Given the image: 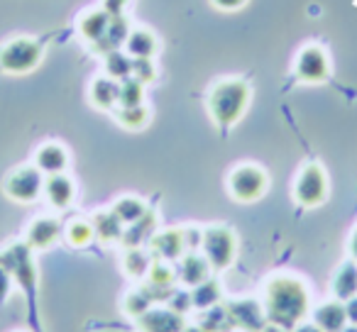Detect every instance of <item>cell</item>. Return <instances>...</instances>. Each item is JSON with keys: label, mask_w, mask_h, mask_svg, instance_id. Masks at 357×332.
Wrapping results in <instances>:
<instances>
[{"label": "cell", "mask_w": 357, "mask_h": 332, "mask_svg": "<svg viewBox=\"0 0 357 332\" xmlns=\"http://www.w3.org/2000/svg\"><path fill=\"white\" fill-rule=\"evenodd\" d=\"M91 223H93V230H96V239L103 244H115L123 239V232H125V225L123 220L118 218V215L113 213V210H98V213H93V218H91Z\"/></svg>", "instance_id": "7402d4cb"}, {"label": "cell", "mask_w": 357, "mask_h": 332, "mask_svg": "<svg viewBox=\"0 0 357 332\" xmlns=\"http://www.w3.org/2000/svg\"><path fill=\"white\" fill-rule=\"evenodd\" d=\"M130 0H103V10L108 13V15H123V10L128 8Z\"/></svg>", "instance_id": "ab89813d"}, {"label": "cell", "mask_w": 357, "mask_h": 332, "mask_svg": "<svg viewBox=\"0 0 357 332\" xmlns=\"http://www.w3.org/2000/svg\"><path fill=\"white\" fill-rule=\"evenodd\" d=\"M345 313H347V322L350 325H357V296L345 301Z\"/></svg>", "instance_id": "60d3db41"}, {"label": "cell", "mask_w": 357, "mask_h": 332, "mask_svg": "<svg viewBox=\"0 0 357 332\" xmlns=\"http://www.w3.org/2000/svg\"><path fill=\"white\" fill-rule=\"evenodd\" d=\"M174 269H176V278L184 283L186 288H194V286H199V283H204L206 278H211V271H213L208 259L199 252H186L184 257L178 259Z\"/></svg>", "instance_id": "2e32d148"}, {"label": "cell", "mask_w": 357, "mask_h": 332, "mask_svg": "<svg viewBox=\"0 0 357 332\" xmlns=\"http://www.w3.org/2000/svg\"><path fill=\"white\" fill-rule=\"evenodd\" d=\"M110 17H113V15H108L103 8H96V10L84 13V15L79 17V22H76V27H79V35L84 37L89 45H93L96 40H100V37L108 32Z\"/></svg>", "instance_id": "cb8c5ba5"}, {"label": "cell", "mask_w": 357, "mask_h": 332, "mask_svg": "<svg viewBox=\"0 0 357 332\" xmlns=\"http://www.w3.org/2000/svg\"><path fill=\"white\" fill-rule=\"evenodd\" d=\"M157 49H159V42L152 30H147V27H135V30H130L128 42H125V52H128L132 59H154Z\"/></svg>", "instance_id": "603a6c76"}, {"label": "cell", "mask_w": 357, "mask_h": 332, "mask_svg": "<svg viewBox=\"0 0 357 332\" xmlns=\"http://www.w3.org/2000/svg\"><path fill=\"white\" fill-rule=\"evenodd\" d=\"M152 303L154 301L149 298V293L144 288H135V291H130L123 298V313L128 317H132V320H137V317H142L152 308Z\"/></svg>", "instance_id": "d6a6232c"}, {"label": "cell", "mask_w": 357, "mask_h": 332, "mask_svg": "<svg viewBox=\"0 0 357 332\" xmlns=\"http://www.w3.org/2000/svg\"><path fill=\"white\" fill-rule=\"evenodd\" d=\"M262 306L269 322L294 330L298 322L306 320L308 310H311V293L298 276L277 274L264 283Z\"/></svg>", "instance_id": "6da1fadb"}, {"label": "cell", "mask_w": 357, "mask_h": 332, "mask_svg": "<svg viewBox=\"0 0 357 332\" xmlns=\"http://www.w3.org/2000/svg\"><path fill=\"white\" fill-rule=\"evenodd\" d=\"M199 327H204L206 332H230V330H235L225 303H218V306L208 308V310H201Z\"/></svg>", "instance_id": "f546056e"}, {"label": "cell", "mask_w": 357, "mask_h": 332, "mask_svg": "<svg viewBox=\"0 0 357 332\" xmlns=\"http://www.w3.org/2000/svg\"><path fill=\"white\" fill-rule=\"evenodd\" d=\"M130 22L125 15H113L110 17V25H108V32H105L100 40H96L93 45H91V52L98 56H105L110 54L113 49H120V47L128 42V35H130Z\"/></svg>", "instance_id": "ac0fdd59"}, {"label": "cell", "mask_w": 357, "mask_h": 332, "mask_svg": "<svg viewBox=\"0 0 357 332\" xmlns=\"http://www.w3.org/2000/svg\"><path fill=\"white\" fill-rule=\"evenodd\" d=\"M184 239H186V252H196L201 247L204 232H199L196 228H184Z\"/></svg>", "instance_id": "f35d334b"}, {"label": "cell", "mask_w": 357, "mask_h": 332, "mask_svg": "<svg viewBox=\"0 0 357 332\" xmlns=\"http://www.w3.org/2000/svg\"><path fill=\"white\" fill-rule=\"evenodd\" d=\"M181 332H206V330H204V327H199V325H186Z\"/></svg>", "instance_id": "f6af8a7d"}, {"label": "cell", "mask_w": 357, "mask_h": 332, "mask_svg": "<svg viewBox=\"0 0 357 332\" xmlns=\"http://www.w3.org/2000/svg\"><path fill=\"white\" fill-rule=\"evenodd\" d=\"M154 232H157V213H154V210H147V213H144L137 223L125 225V232H123L120 244H123L125 249L142 247L144 242H149V239H152Z\"/></svg>", "instance_id": "44dd1931"}, {"label": "cell", "mask_w": 357, "mask_h": 332, "mask_svg": "<svg viewBox=\"0 0 357 332\" xmlns=\"http://www.w3.org/2000/svg\"><path fill=\"white\" fill-rule=\"evenodd\" d=\"M211 6L223 13H238L248 6V0H211Z\"/></svg>", "instance_id": "74e56055"}, {"label": "cell", "mask_w": 357, "mask_h": 332, "mask_svg": "<svg viewBox=\"0 0 357 332\" xmlns=\"http://www.w3.org/2000/svg\"><path fill=\"white\" fill-rule=\"evenodd\" d=\"M144 103V84L135 76L118 81V105H142Z\"/></svg>", "instance_id": "836d02e7"}, {"label": "cell", "mask_w": 357, "mask_h": 332, "mask_svg": "<svg viewBox=\"0 0 357 332\" xmlns=\"http://www.w3.org/2000/svg\"><path fill=\"white\" fill-rule=\"evenodd\" d=\"M291 332H323V330L316 325V322H298V325L294 327Z\"/></svg>", "instance_id": "7bdbcfd3"}, {"label": "cell", "mask_w": 357, "mask_h": 332, "mask_svg": "<svg viewBox=\"0 0 357 332\" xmlns=\"http://www.w3.org/2000/svg\"><path fill=\"white\" fill-rule=\"evenodd\" d=\"M186 327V320L181 313L172 308H149L142 317H137L139 332H181Z\"/></svg>", "instance_id": "5bb4252c"}, {"label": "cell", "mask_w": 357, "mask_h": 332, "mask_svg": "<svg viewBox=\"0 0 357 332\" xmlns=\"http://www.w3.org/2000/svg\"><path fill=\"white\" fill-rule=\"evenodd\" d=\"M176 269L172 267V262H162V259H154L149 274L144 276V291L149 293L154 303L157 301H169L174 291H176Z\"/></svg>", "instance_id": "8fae6325"}, {"label": "cell", "mask_w": 357, "mask_h": 332, "mask_svg": "<svg viewBox=\"0 0 357 332\" xmlns=\"http://www.w3.org/2000/svg\"><path fill=\"white\" fill-rule=\"evenodd\" d=\"M250 100H252V88L245 79H220L211 86L208 98H206V108L208 115L218 127L228 129L233 127L243 115L248 113Z\"/></svg>", "instance_id": "7a4b0ae2"}, {"label": "cell", "mask_w": 357, "mask_h": 332, "mask_svg": "<svg viewBox=\"0 0 357 332\" xmlns=\"http://www.w3.org/2000/svg\"><path fill=\"white\" fill-rule=\"evenodd\" d=\"M149 249H152L154 259H162V262H178V259L186 254V239H184V230L178 228H169L162 232H154L149 239Z\"/></svg>", "instance_id": "4fadbf2b"}, {"label": "cell", "mask_w": 357, "mask_h": 332, "mask_svg": "<svg viewBox=\"0 0 357 332\" xmlns=\"http://www.w3.org/2000/svg\"><path fill=\"white\" fill-rule=\"evenodd\" d=\"M103 69H105V76L115 81H125L132 76V56L128 52H120V49H113L110 54L103 56Z\"/></svg>", "instance_id": "1f68e13d"}, {"label": "cell", "mask_w": 357, "mask_h": 332, "mask_svg": "<svg viewBox=\"0 0 357 332\" xmlns=\"http://www.w3.org/2000/svg\"><path fill=\"white\" fill-rule=\"evenodd\" d=\"M110 210L123 220V225H132V223H137L149 208L142 198H137V196H123V198L115 200Z\"/></svg>", "instance_id": "4dcf8cb0"}, {"label": "cell", "mask_w": 357, "mask_h": 332, "mask_svg": "<svg viewBox=\"0 0 357 332\" xmlns=\"http://www.w3.org/2000/svg\"><path fill=\"white\" fill-rule=\"evenodd\" d=\"M169 308L181 313V315H186V313L194 308V303H191V291H174L172 296H169Z\"/></svg>", "instance_id": "d590c367"}, {"label": "cell", "mask_w": 357, "mask_h": 332, "mask_svg": "<svg viewBox=\"0 0 357 332\" xmlns=\"http://www.w3.org/2000/svg\"><path fill=\"white\" fill-rule=\"evenodd\" d=\"M35 166L45 176L64 174V171L69 169V152H66V147L59 142H45V144H40L35 152Z\"/></svg>", "instance_id": "e0dca14e"}, {"label": "cell", "mask_w": 357, "mask_h": 332, "mask_svg": "<svg viewBox=\"0 0 357 332\" xmlns=\"http://www.w3.org/2000/svg\"><path fill=\"white\" fill-rule=\"evenodd\" d=\"M42 189H45V174L37 169L35 164L32 166H17L3 181V193L22 205L35 203L42 196Z\"/></svg>", "instance_id": "ba28073f"}, {"label": "cell", "mask_w": 357, "mask_h": 332, "mask_svg": "<svg viewBox=\"0 0 357 332\" xmlns=\"http://www.w3.org/2000/svg\"><path fill=\"white\" fill-rule=\"evenodd\" d=\"M331 56L328 52L323 49L321 45L311 42V45H303L298 49L296 59H294V76L296 81L308 86H318V84H326L331 79Z\"/></svg>", "instance_id": "52a82bcc"}, {"label": "cell", "mask_w": 357, "mask_h": 332, "mask_svg": "<svg viewBox=\"0 0 357 332\" xmlns=\"http://www.w3.org/2000/svg\"><path fill=\"white\" fill-rule=\"evenodd\" d=\"M201 254L208 259L213 271H225L238 257V237L225 225L206 228L204 239H201Z\"/></svg>", "instance_id": "5b68a950"}, {"label": "cell", "mask_w": 357, "mask_h": 332, "mask_svg": "<svg viewBox=\"0 0 357 332\" xmlns=\"http://www.w3.org/2000/svg\"><path fill=\"white\" fill-rule=\"evenodd\" d=\"M331 291L337 301H350V298L357 296V262H345L340 269L335 271L333 276V283H331Z\"/></svg>", "instance_id": "d4e9b609"}, {"label": "cell", "mask_w": 357, "mask_h": 332, "mask_svg": "<svg viewBox=\"0 0 357 332\" xmlns=\"http://www.w3.org/2000/svg\"><path fill=\"white\" fill-rule=\"evenodd\" d=\"M45 47L32 37H13L0 47V71L8 76H25L42 64Z\"/></svg>", "instance_id": "3957f363"}, {"label": "cell", "mask_w": 357, "mask_h": 332, "mask_svg": "<svg viewBox=\"0 0 357 332\" xmlns=\"http://www.w3.org/2000/svg\"><path fill=\"white\" fill-rule=\"evenodd\" d=\"M294 200L301 208H318L328 200V174L318 161L306 164L294 179Z\"/></svg>", "instance_id": "8992f818"}, {"label": "cell", "mask_w": 357, "mask_h": 332, "mask_svg": "<svg viewBox=\"0 0 357 332\" xmlns=\"http://www.w3.org/2000/svg\"><path fill=\"white\" fill-rule=\"evenodd\" d=\"M89 100L96 110L113 113L118 108V81L110 76H96L89 86Z\"/></svg>", "instance_id": "d6986e66"}, {"label": "cell", "mask_w": 357, "mask_h": 332, "mask_svg": "<svg viewBox=\"0 0 357 332\" xmlns=\"http://www.w3.org/2000/svg\"><path fill=\"white\" fill-rule=\"evenodd\" d=\"M32 252L35 249L27 242H15L0 252V264L10 271L13 281L20 288H25L27 293L35 291V283H37V264L32 259Z\"/></svg>", "instance_id": "9c48e42d"}, {"label": "cell", "mask_w": 357, "mask_h": 332, "mask_svg": "<svg viewBox=\"0 0 357 332\" xmlns=\"http://www.w3.org/2000/svg\"><path fill=\"white\" fill-rule=\"evenodd\" d=\"M189 291H191V303H194L196 310H208V308L223 303V288L213 278H206L204 283L189 288Z\"/></svg>", "instance_id": "83f0119b"}, {"label": "cell", "mask_w": 357, "mask_h": 332, "mask_svg": "<svg viewBox=\"0 0 357 332\" xmlns=\"http://www.w3.org/2000/svg\"><path fill=\"white\" fill-rule=\"evenodd\" d=\"M262 332H291V330H287V327H282V325H274V322H267V327H264Z\"/></svg>", "instance_id": "ee69618b"}, {"label": "cell", "mask_w": 357, "mask_h": 332, "mask_svg": "<svg viewBox=\"0 0 357 332\" xmlns=\"http://www.w3.org/2000/svg\"><path fill=\"white\" fill-rule=\"evenodd\" d=\"M313 322L321 327L323 332H340L347 325V313L342 301H326L313 310Z\"/></svg>", "instance_id": "ffe728a7"}, {"label": "cell", "mask_w": 357, "mask_h": 332, "mask_svg": "<svg viewBox=\"0 0 357 332\" xmlns=\"http://www.w3.org/2000/svg\"><path fill=\"white\" fill-rule=\"evenodd\" d=\"M149 267H152V257H149L147 249H142V247L125 249V254H123L125 276H130L132 281H142V278L149 274Z\"/></svg>", "instance_id": "4316f807"}, {"label": "cell", "mask_w": 357, "mask_h": 332, "mask_svg": "<svg viewBox=\"0 0 357 332\" xmlns=\"http://www.w3.org/2000/svg\"><path fill=\"white\" fill-rule=\"evenodd\" d=\"M347 252H350V259H352V262H357V228L352 230L350 239H347Z\"/></svg>", "instance_id": "b9f144b4"}, {"label": "cell", "mask_w": 357, "mask_h": 332, "mask_svg": "<svg viewBox=\"0 0 357 332\" xmlns=\"http://www.w3.org/2000/svg\"><path fill=\"white\" fill-rule=\"evenodd\" d=\"M113 118L120 127L130 129V132H137V129H144L149 125V108L147 105H118L113 110Z\"/></svg>", "instance_id": "484cf974"}, {"label": "cell", "mask_w": 357, "mask_h": 332, "mask_svg": "<svg viewBox=\"0 0 357 332\" xmlns=\"http://www.w3.org/2000/svg\"><path fill=\"white\" fill-rule=\"evenodd\" d=\"M228 308V315L233 320L235 330H245V332H262L267 327V313L264 306L255 298H235V301L225 303Z\"/></svg>", "instance_id": "30bf717a"}, {"label": "cell", "mask_w": 357, "mask_h": 332, "mask_svg": "<svg viewBox=\"0 0 357 332\" xmlns=\"http://www.w3.org/2000/svg\"><path fill=\"white\" fill-rule=\"evenodd\" d=\"M61 237H64V225H61L59 218H52V215H40V218H35L27 225V232H25V242L30 244L35 252L54 247Z\"/></svg>", "instance_id": "7c38bea8"}, {"label": "cell", "mask_w": 357, "mask_h": 332, "mask_svg": "<svg viewBox=\"0 0 357 332\" xmlns=\"http://www.w3.org/2000/svg\"><path fill=\"white\" fill-rule=\"evenodd\" d=\"M42 196L45 200L56 210L69 208L71 203L76 200V184L69 174H52L45 176V189H42Z\"/></svg>", "instance_id": "9a60e30c"}, {"label": "cell", "mask_w": 357, "mask_h": 332, "mask_svg": "<svg viewBox=\"0 0 357 332\" xmlns=\"http://www.w3.org/2000/svg\"><path fill=\"white\" fill-rule=\"evenodd\" d=\"M13 276H10V271H8L3 264H0V306L8 301V296H10V288H13Z\"/></svg>", "instance_id": "8d00e7d4"}, {"label": "cell", "mask_w": 357, "mask_h": 332, "mask_svg": "<svg viewBox=\"0 0 357 332\" xmlns=\"http://www.w3.org/2000/svg\"><path fill=\"white\" fill-rule=\"evenodd\" d=\"M132 76L137 81H142L144 86H149L159 79V69L154 64V59H132Z\"/></svg>", "instance_id": "e575fe53"}, {"label": "cell", "mask_w": 357, "mask_h": 332, "mask_svg": "<svg viewBox=\"0 0 357 332\" xmlns=\"http://www.w3.org/2000/svg\"><path fill=\"white\" fill-rule=\"evenodd\" d=\"M269 189V176L257 164H240L228 174V193L238 203H257Z\"/></svg>", "instance_id": "277c9868"}, {"label": "cell", "mask_w": 357, "mask_h": 332, "mask_svg": "<svg viewBox=\"0 0 357 332\" xmlns=\"http://www.w3.org/2000/svg\"><path fill=\"white\" fill-rule=\"evenodd\" d=\"M340 332H357V325H350V322H347V325L345 327H342V330Z\"/></svg>", "instance_id": "bcb514c9"}, {"label": "cell", "mask_w": 357, "mask_h": 332, "mask_svg": "<svg viewBox=\"0 0 357 332\" xmlns=\"http://www.w3.org/2000/svg\"><path fill=\"white\" fill-rule=\"evenodd\" d=\"M64 239L76 249L89 247V244L96 239L93 223H91V220H86V218H74L71 223L64 225Z\"/></svg>", "instance_id": "f1b7e54d"}]
</instances>
